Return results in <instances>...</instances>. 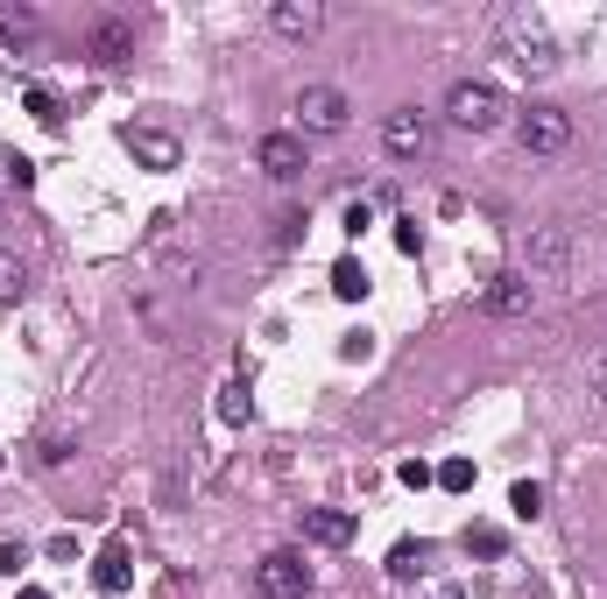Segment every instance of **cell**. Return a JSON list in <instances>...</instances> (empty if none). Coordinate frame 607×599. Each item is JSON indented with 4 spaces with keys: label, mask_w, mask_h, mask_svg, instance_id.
<instances>
[{
    "label": "cell",
    "mask_w": 607,
    "mask_h": 599,
    "mask_svg": "<svg viewBox=\"0 0 607 599\" xmlns=\"http://www.w3.org/2000/svg\"><path fill=\"white\" fill-rule=\"evenodd\" d=\"M501 113H509V99H501V85H487V78H459L446 93V120L466 127V134H495Z\"/></svg>",
    "instance_id": "cell-1"
},
{
    "label": "cell",
    "mask_w": 607,
    "mask_h": 599,
    "mask_svg": "<svg viewBox=\"0 0 607 599\" xmlns=\"http://www.w3.org/2000/svg\"><path fill=\"white\" fill-rule=\"evenodd\" d=\"M509 57H515L523 78H551L558 71V50H551V36H544L537 14H509Z\"/></svg>",
    "instance_id": "cell-2"
},
{
    "label": "cell",
    "mask_w": 607,
    "mask_h": 599,
    "mask_svg": "<svg viewBox=\"0 0 607 599\" xmlns=\"http://www.w3.org/2000/svg\"><path fill=\"white\" fill-rule=\"evenodd\" d=\"M515 142H523V156H566L572 148V113L566 107H530L515 120Z\"/></svg>",
    "instance_id": "cell-3"
},
{
    "label": "cell",
    "mask_w": 607,
    "mask_h": 599,
    "mask_svg": "<svg viewBox=\"0 0 607 599\" xmlns=\"http://www.w3.org/2000/svg\"><path fill=\"white\" fill-rule=\"evenodd\" d=\"M381 148H389L396 162H424V156H432V113L396 107L389 120H381Z\"/></svg>",
    "instance_id": "cell-4"
},
{
    "label": "cell",
    "mask_w": 607,
    "mask_h": 599,
    "mask_svg": "<svg viewBox=\"0 0 607 599\" xmlns=\"http://www.w3.org/2000/svg\"><path fill=\"white\" fill-rule=\"evenodd\" d=\"M255 592L262 599H304L311 592V564L298 558V550H269L255 572Z\"/></svg>",
    "instance_id": "cell-5"
},
{
    "label": "cell",
    "mask_w": 607,
    "mask_h": 599,
    "mask_svg": "<svg viewBox=\"0 0 607 599\" xmlns=\"http://www.w3.org/2000/svg\"><path fill=\"white\" fill-rule=\"evenodd\" d=\"M481 310L487 318H530V310H537V282H530L523 268H501V276L481 290Z\"/></svg>",
    "instance_id": "cell-6"
},
{
    "label": "cell",
    "mask_w": 607,
    "mask_h": 599,
    "mask_svg": "<svg viewBox=\"0 0 607 599\" xmlns=\"http://www.w3.org/2000/svg\"><path fill=\"white\" fill-rule=\"evenodd\" d=\"M85 57H93L99 71L128 64V57H135V22H128V14H99L93 36H85Z\"/></svg>",
    "instance_id": "cell-7"
},
{
    "label": "cell",
    "mask_w": 607,
    "mask_h": 599,
    "mask_svg": "<svg viewBox=\"0 0 607 599\" xmlns=\"http://www.w3.org/2000/svg\"><path fill=\"white\" fill-rule=\"evenodd\" d=\"M347 113H353V99L339 93V85H304V93H298V120L311 134H339V127H347Z\"/></svg>",
    "instance_id": "cell-8"
},
{
    "label": "cell",
    "mask_w": 607,
    "mask_h": 599,
    "mask_svg": "<svg viewBox=\"0 0 607 599\" xmlns=\"http://www.w3.org/2000/svg\"><path fill=\"white\" fill-rule=\"evenodd\" d=\"M523 276L537 282V276H566V261H572V233L566 227H530V240H523Z\"/></svg>",
    "instance_id": "cell-9"
},
{
    "label": "cell",
    "mask_w": 607,
    "mask_h": 599,
    "mask_svg": "<svg viewBox=\"0 0 607 599\" xmlns=\"http://www.w3.org/2000/svg\"><path fill=\"white\" fill-rule=\"evenodd\" d=\"M255 162H262V170L276 176V184H290V176L304 170V134H262Z\"/></svg>",
    "instance_id": "cell-10"
},
{
    "label": "cell",
    "mask_w": 607,
    "mask_h": 599,
    "mask_svg": "<svg viewBox=\"0 0 607 599\" xmlns=\"http://www.w3.org/2000/svg\"><path fill=\"white\" fill-rule=\"evenodd\" d=\"M269 22H276V36L311 42V36L325 28V8H318V0H276V8H269Z\"/></svg>",
    "instance_id": "cell-11"
},
{
    "label": "cell",
    "mask_w": 607,
    "mask_h": 599,
    "mask_svg": "<svg viewBox=\"0 0 607 599\" xmlns=\"http://www.w3.org/2000/svg\"><path fill=\"white\" fill-rule=\"evenodd\" d=\"M128 156L135 162H149V170H177V134H162V127H128Z\"/></svg>",
    "instance_id": "cell-12"
},
{
    "label": "cell",
    "mask_w": 607,
    "mask_h": 599,
    "mask_svg": "<svg viewBox=\"0 0 607 599\" xmlns=\"http://www.w3.org/2000/svg\"><path fill=\"white\" fill-rule=\"evenodd\" d=\"M304 536H311L318 550H347V543H353V515H347V508H311V515H304Z\"/></svg>",
    "instance_id": "cell-13"
},
{
    "label": "cell",
    "mask_w": 607,
    "mask_h": 599,
    "mask_svg": "<svg viewBox=\"0 0 607 599\" xmlns=\"http://www.w3.org/2000/svg\"><path fill=\"white\" fill-rule=\"evenodd\" d=\"M128 578H135V558H128V543H107V550L93 558V586L113 599V592H128Z\"/></svg>",
    "instance_id": "cell-14"
},
{
    "label": "cell",
    "mask_w": 607,
    "mask_h": 599,
    "mask_svg": "<svg viewBox=\"0 0 607 599\" xmlns=\"http://www.w3.org/2000/svg\"><path fill=\"white\" fill-rule=\"evenodd\" d=\"M332 296H339V304H361V296H367V268L353 261V254H339V261H332Z\"/></svg>",
    "instance_id": "cell-15"
},
{
    "label": "cell",
    "mask_w": 607,
    "mask_h": 599,
    "mask_svg": "<svg viewBox=\"0 0 607 599\" xmlns=\"http://www.w3.org/2000/svg\"><path fill=\"white\" fill-rule=\"evenodd\" d=\"M219 424H233V430L255 424V395H247V381H227V388H219Z\"/></svg>",
    "instance_id": "cell-16"
},
{
    "label": "cell",
    "mask_w": 607,
    "mask_h": 599,
    "mask_svg": "<svg viewBox=\"0 0 607 599\" xmlns=\"http://www.w3.org/2000/svg\"><path fill=\"white\" fill-rule=\"evenodd\" d=\"M424 564H432V543H396L389 550V578H403V586L424 578Z\"/></svg>",
    "instance_id": "cell-17"
},
{
    "label": "cell",
    "mask_w": 607,
    "mask_h": 599,
    "mask_svg": "<svg viewBox=\"0 0 607 599\" xmlns=\"http://www.w3.org/2000/svg\"><path fill=\"white\" fill-rule=\"evenodd\" d=\"M22 107H28V113H36V120H43V127H64V99H57V93H50V85H28V93H22Z\"/></svg>",
    "instance_id": "cell-18"
},
{
    "label": "cell",
    "mask_w": 607,
    "mask_h": 599,
    "mask_svg": "<svg viewBox=\"0 0 607 599\" xmlns=\"http://www.w3.org/2000/svg\"><path fill=\"white\" fill-rule=\"evenodd\" d=\"M36 28H43L36 8H0V36H8V42H28Z\"/></svg>",
    "instance_id": "cell-19"
},
{
    "label": "cell",
    "mask_w": 607,
    "mask_h": 599,
    "mask_svg": "<svg viewBox=\"0 0 607 599\" xmlns=\"http://www.w3.org/2000/svg\"><path fill=\"white\" fill-rule=\"evenodd\" d=\"M22 296H28V268L14 254H0V304H22Z\"/></svg>",
    "instance_id": "cell-20"
},
{
    "label": "cell",
    "mask_w": 607,
    "mask_h": 599,
    "mask_svg": "<svg viewBox=\"0 0 607 599\" xmlns=\"http://www.w3.org/2000/svg\"><path fill=\"white\" fill-rule=\"evenodd\" d=\"M509 508H515L523 522H537V515H544V487H537V479H515V487H509Z\"/></svg>",
    "instance_id": "cell-21"
},
{
    "label": "cell",
    "mask_w": 607,
    "mask_h": 599,
    "mask_svg": "<svg viewBox=\"0 0 607 599\" xmlns=\"http://www.w3.org/2000/svg\"><path fill=\"white\" fill-rule=\"evenodd\" d=\"M466 550H473V558H501V550H509V536L487 529V522H473V529H466Z\"/></svg>",
    "instance_id": "cell-22"
},
{
    "label": "cell",
    "mask_w": 607,
    "mask_h": 599,
    "mask_svg": "<svg viewBox=\"0 0 607 599\" xmlns=\"http://www.w3.org/2000/svg\"><path fill=\"white\" fill-rule=\"evenodd\" d=\"M438 487H446V493H466V487H473V459H446V466H438Z\"/></svg>",
    "instance_id": "cell-23"
},
{
    "label": "cell",
    "mask_w": 607,
    "mask_h": 599,
    "mask_svg": "<svg viewBox=\"0 0 607 599\" xmlns=\"http://www.w3.org/2000/svg\"><path fill=\"white\" fill-rule=\"evenodd\" d=\"M304 227H311L304 212H283V219H276V247H298V240H304Z\"/></svg>",
    "instance_id": "cell-24"
},
{
    "label": "cell",
    "mask_w": 607,
    "mask_h": 599,
    "mask_svg": "<svg viewBox=\"0 0 607 599\" xmlns=\"http://www.w3.org/2000/svg\"><path fill=\"white\" fill-rule=\"evenodd\" d=\"M8 184H14V191H28V184H36V162H28L22 148H14V156H8Z\"/></svg>",
    "instance_id": "cell-25"
},
{
    "label": "cell",
    "mask_w": 607,
    "mask_h": 599,
    "mask_svg": "<svg viewBox=\"0 0 607 599\" xmlns=\"http://www.w3.org/2000/svg\"><path fill=\"white\" fill-rule=\"evenodd\" d=\"M396 479H403V487H432V466H424V459H403V466H396Z\"/></svg>",
    "instance_id": "cell-26"
},
{
    "label": "cell",
    "mask_w": 607,
    "mask_h": 599,
    "mask_svg": "<svg viewBox=\"0 0 607 599\" xmlns=\"http://www.w3.org/2000/svg\"><path fill=\"white\" fill-rule=\"evenodd\" d=\"M586 381H594V395L607 402V346H600V353H586Z\"/></svg>",
    "instance_id": "cell-27"
},
{
    "label": "cell",
    "mask_w": 607,
    "mask_h": 599,
    "mask_svg": "<svg viewBox=\"0 0 607 599\" xmlns=\"http://www.w3.org/2000/svg\"><path fill=\"white\" fill-rule=\"evenodd\" d=\"M396 247H403V254H417V247H424V233H417V219H396Z\"/></svg>",
    "instance_id": "cell-28"
},
{
    "label": "cell",
    "mask_w": 607,
    "mask_h": 599,
    "mask_svg": "<svg viewBox=\"0 0 607 599\" xmlns=\"http://www.w3.org/2000/svg\"><path fill=\"white\" fill-rule=\"evenodd\" d=\"M22 564H28V550H22V543H0V572L22 578Z\"/></svg>",
    "instance_id": "cell-29"
},
{
    "label": "cell",
    "mask_w": 607,
    "mask_h": 599,
    "mask_svg": "<svg viewBox=\"0 0 607 599\" xmlns=\"http://www.w3.org/2000/svg\"><path fill=\"white\" fill-rule=\"evenodd\" d=\"M14 599H50V592H43V586H22V592H14Z\"/></svg>",
    "instance_id": "cell-30"
},
{
    "label": "cell",
    "mask_w": 607,
    "mask_h": 599,
    "mask_svg": "<svg viewBox=\"0 0 607 599\" xmlns=\"http://www.w3.org/2000/svg\"><path fill=\"white\" fill-rule=\"evenodd\" d=\"M438 599H466V592H459V586H446V592H438Z\"/></svg>",
    "instance_id": "cell-31"
},
{
    "label": "cell",
    "mask_w": 607,
    "mask_h": 599,
    "mask_svg": "<svg viewBox=\"0 0 607 599\" xmlns=\"http://www.w3.org/2000/svg\"><path fill=\"white\" fill-rule=\"evenodd\" d=\"M600 304H607V296H600Z\"/></svg>",
    "instance_id": "cell-32"
}]
</instances>
